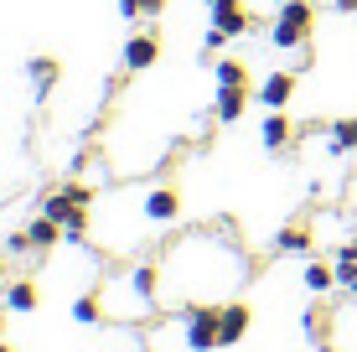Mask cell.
<instances>
[{"mask_svg": "<svg viewBox=\"0 0 357 352\" xmlns=\"http://www.w3.org/2000/svg\"><path fill=\"white\" fill-rule=\"evenodd\" d=\"M316 31V6L311 0H290V6H280L275 26H269V42L275 47H305Z\"/></svg>", "mask_w": 357, "mask_h": 352, "instance_id": "6da1fadb", "label": "cell"}, {"mask_svg": "<svg viewBox=\"0 0 357 352\" xmlns=\"http://www.w3.org/2000/svg\"><path fill=\"white\" fill-rule=\"evenodd\" d=\"M181 326H187V347L192 352H213L218 342V306H187L181 311Z\"/></svg>", "mask_w": 357, "mask_h": 352, "instance_id": "7a4b0ae2", "label": "cell"}, {"mask_svg": "<svg viewBox=\"0 0 357 352\" xmlns=\"http://www.w3.org/2000/svg\"><path fill=\"white\" fill-rule=\"evenodd\" d=\"M207 16H213V26L228 31V36L254 31V16H249V6H243V0H207Z\"/></svg>", "mask_w": 357, "mask_h": 352, "instance_id": "3957f363", "label": "cell"}, {"mask_svg": "<svg viewBox=\"0 0 357 352\" xmlns=\"http://www.w3.org/2000/svg\"><path fill=\"white\" fill-rule=\"evenodd\" d=\"M125 285H130V296H135V311H151L155 306V285H161V264H130V275H125Z\"/></svg>", "mask_w": 357, "mask_h": 352, "instance_id": "277c9868", "label": "cell"}, {"mask_svg": "<svg viewBox=\"0 0 357 352\" xmlns=\"http://www.w3.org/2000/svg\"><path fill=\"white\" fill-rule=\"evenodd\" d=\"M243 332H249V306H243V300L218 306V342L233 347V342H243Z\"/></svg>", "mask_w": 357, "mask_h": 352, "instance_id": "5b68a950", "label": "cell"}, {"mask_svg": "<svg viewBox=\"0 0 357 352\" xmlns=\"http://www.w3.org/2000/svg\"><path fill=\"white\" fill-rule=\"evenodd\" d=\"M145 217H151V223H176L181 217V197L171 187H151L145 192Z\"/></svg>", "mask_w": 357, "mask_h": 352, "instance_id": "8992f818", "label": "cell"}, {"mask_svg": "<svg viewBox=\"0 0 357 352\" xmlns=\"http://www.w3.org/2000/svg\"><path fill=\"white\" fill-rule=\"evenodd\" d=\"M155 57H161V42H155L151 31H145V36H130V42H125V72L155 68Z\"/></svg>", "mask_w": 357, "mask_h": 352, "instance_id": "52a82bcc", "label": "cell"}, {"mask_svg": "<svg viewBox=\"0 0 357 352\" xmlns=\"http://www.w3.org/2000/svg\"><path fill=\"white\" fill-rule=\"evenodd\" d=\"M243 109H249V89H233V83H218V119L223 125H238Z\"/></svg>", "mask_w": 357, "mask_h": 352, "instance_id": "ba28073f", "label": "cell"}, {"mask_svg": "<svg viewBox=\"0 0 357 352\" xmlns=\"http://www.w3.org/2000/svg\"><path fill=\"white\" fill-rule=\"evenodd\" d=\"M290 93H295V72H269V78L259 83L264 109H285V104H290Z\"/></svg>", "mask_w": 357, "mask_h": 352, "instance_id": "9c48e42d", "label": "cell"}, {"mask_svg": "<svg viewBox=\"0 0 357 352\" xmlns=\"http://www.w3.org/2000/svg\"><path fill=\"white\" fill-rule=\"evenodd\" d=\"M311 244H316L311 223H290V228H280V238H275V254H311Z\"/></svg>", "mask_w": 357, "mask_h": 352, "instance_id": "30bf717a", "label": "cell"}, {"mask_svg": "<svg viewBox=\"0 0 357 352\" xmlns=\"http://www.w3.org/2000/svg\"><path fill=\"white\" fill-rule=\"evenodd\" d=\"M26 72H31V83H36V99H47V93H52V83L63 78V63H57V57H31Z\"/></svg>", "mask_w": 357, "mask_h": 352, "instance_id": "8fae6325", "label": "cell"}, {"mask_svg": "<svg viewBox=\"0 0 357 352\" xmlns=\"http://www.w3.org/2000/svg\"><path fill=\"white\" fill-rule=\"evenodd\" d=\"M290 135H295V130H290V119L280 114V109H269V114H264V130H259L264 151H285V145H290Z\"/></svg>", "mask_w": 357, "mask_h": 352, "instance_id": "7c38bea8", "label": "cell"}, {"mask_svg": "<svg viewBox=\"0 0 357 352\" xmlns=\"http://www.w3.org/2000/svg\"><path fill=\"white\" fill-rule=\"evenodd\" d=\"M68 234V228L63 223H57V217L52 213H42V217H31V228H26V238H31V249H52L57 244V238H63Z\"/></svg>", "mask_w": 357, "mask_h": 352, "instance_id": "4fadbf2b", "label": "cell"}, {"mask_svg": "<svg viewBox=\"0 0 357 352\" xmlns=\"http://www.w3.org/2000/svg\"><path fill=\"white\" fill-rule=\"evenodd\" d=\"M6 311H10V316H26V311H36V285H31V280L6 285Z\"/></svg>", "mask_w": 357, "mask_h": 352, "instance_id": "5bb4252c", "label": "cell"}, {"mask_svg": "<svg viewBox=\"0 0 357 352\" xmlns=\"http://www.w3.org/2000/svg\"><path fill=\"white\" fill-rule=\"evenodd\" d=\"M326 135H331V155L357 151V114H352V119H337V125H326Z\"/></svg>", "mask_w": 357, "mask_h": 352, "instance_id": "9a60e30c", "label": "cell"}, {"mask_svg": "<svg viewBox=\"0 0 357 352\" xmlns=\"http://www.w3.org/2000/svg\"><path fill=\"white\" fill-rule=\"evenodd\" d=\"M301 280H305V290H311V296H326V290L331 285H337V270H331V264H305V270H301Z\"/></svg>", "mask_w": 357, "mask_h": 352, "instance_id": "2e32d148", "label": "cell"}, {"mask_svg": "<svg viewBox=\"0 0 357 352\" xmlns=\"http://www.w3.org/2000/svg\"><path fill=\"white\" fill-rule=\"evenodd\" d=\"M213 72H218V83H233V89H249V68H243L238 57H218V63H213Z\"/></svg>", "mask_w": 357, "mask_h": 352, "instance_id": "e0dca14e", "label": "cell"}, {"mask_svg": "<svg viewBox=\"0 0 357 352\" xmlns=\"http://www.w3.org/2000/svg\"><path fill=\"white\" fill-rule=\"evenodd\" d=\"M331 270H337V285H347V290H352V285H357V249L347 244V249L337 254V264H331Z\"/></svg>", "mask_w": 357, "mask_h": 352, "instance_id": "ac0fdd59", "label": "cell"}, {"mask_svg": "<svg viewBox=\"0 0 357 352\" xmlns=\"http://www.w3.org/2000/svg\"><path fill=\"white\" fill-rule=\"evenodd\" d=\"M73 321H78V326H93V321H98V296H78V300H73Z\"/></svg>", "mask_w": 357, "mask_h": 352, "instance_id": "d6986e66", "label": "cell"}, {"mask_svg": "<svg viewBox=\"0 0 357 352\" xmlns=\"http://www.w3.org/2000/svg\"><path fill=\"white\" fill-rule=\"evenodd\" d=\"M119 16H125V21H140V0H119Z\"/></svg>", "mask_w": 357, "mask_h": 352, "instance_id": "ffe728a7", "label": "cell"}, {"mask_svg": "<svg viewBox=\"0 0 357 352\" xmlns=\"http://www.w3.org/2000/svg\"><path fill=\"white\" fill-rule=\"evenodd\" d=\"M161 6H166V0H140V16H155Z\"/></svg>", "mask_w": 357, "mask_h": 352, "instance_id": "44dd1931", "label": "cell"}, {"mask_svg": "<svg viewBox=\"0 0 357 352\" xmlns=\"http://www.w3.org/2000/svg\"><path fill=\"white\" fill-rule=\"evenodd\" d=\"M331 6H337L342 16H357V0H331Z\"/></svg>", "mask_w": 357, "mask_h": 352, "instance_id": "7402d4cb", "label": "cell"}, {"mask_svg": "<svg viewBox=\"0 0 357 352\" xmlns=\"http://www.w3.org/2000/svg\"><path fill=\"white\" fill-rule=\"evenodd\" d=\"M0 352H16V347H6V342H0Z\"/></svg>", "mask_w": 357, "mask_h": 352, "instance_id": "603a6c76", "label": "cell"}, {"mask_svg": "<svg viewBox=\"0 0 357 352\" xmlns=\"http://www.w3.org/2000/svg\"><path fill=\"white\" fill-rule=\"evenodd\" d=\"M275 6H290V0H275Z\"/></svg>", "mask_w": 357, "mask_h": 352, "instance_id": "cb8c5ba5", "label": "cell"}, {"mask_svg": "<svg viewBox=\"0 0 357 352\" xmlns=\"http://www.w3.org/2000/svg\"><path fill=\"white\" fill-rule=\"evenodd\" d=\"M352 300H357V285H352Z\"/></svg>", "mask_w": 357, "mask_h": 352, "instance_id": "d4e9b609", "label": "cell"}]
</instances>
